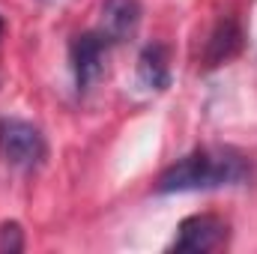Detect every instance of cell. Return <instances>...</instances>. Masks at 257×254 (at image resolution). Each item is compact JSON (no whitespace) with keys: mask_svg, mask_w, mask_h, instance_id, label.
Wrapping results in <instances>:
<instances>
[{"mask_svg":"<svg viewBox=\"0 0 257 254\" xmlns=\"http://www.w3.org/2000/svg\"><path fill=\"white\" fill-rule=\"evenodd\" d=\"M251 180V159L230 147H203L177 159L156 183V191H209L242 186Z\"/></svg>","mask_w":257,"mask_h":254,"instance_id":"cell-1","label":"cell"},{"mask_svg":"<svg viewBox=\"0 0 257 254\" xmlns=\"http://www.w3.org/2000/svg\"><path fill=\"white\" fill-rule=\"evenodd\" d=\"M48 147L42 132L27 123V120H15V117H3L0 120V156L21 171H30L36 165H42Z\"/></svg>","mask_w":257,"mask_h":254,"instance_id":"cell-2","label":"cell"},{"mask_svg":"<svg viewBox=\"0 0 257 254\" xmlns=\"http://www.w3.org/2000/svg\"><path fill=\"white\" fill-rule=\"evenodd\" d=\"M227 242V221L218 215H192L177 227V236L171 242V251H194V254H206V251H218Z\"/></svg>","mask_w":257,"mask_h":254,"instance_id":"cell-3","label":"cell"},{"mask_svg":"<svg viewBox=\"0 0 257 254\" xmlns=\"http://www.w3.org/2000/svg\"><path fill=\"white\" fill-rule=\"evenodd\" d=\"M111 48V39L99 30V33H84L72 42V72H75V84L78 90H87L105 69V54Z\"/></svg>","mask_w":257,"mask_h":254,"instance_id":"cell-4","label":"cell"},{"mask_svg":"<svg viewBox=\"0 0 257 254\" xmlns=\"http://www.w3.org/2000/svg\"><path fill=\"white\" fill-rule=\"evenodd\" d=\"M141 6L138 0H108L102 9V33L111 42H123L138 30Z\"/></svg>","mask_w":257,"mask_h":254,"instance_id":"cell-5","label":"cell"},{"mask_svg":"<svg viewBox=\"0 0 257 254\" xmlns=\"http://www.w3.org/2000/svg\"><path fill=\"white\" fill-rule=\"evenodd\" d=\"M138 78L147 90H165L171 75H168V51L162 45H147L141 60H138Z\"/></svg>","mask_w":257,"mask_h":254,"instance_id":"cell-6","label":"cell"},{"mask_svg":"<svg viewBox=\"0 0 257 254\" xmlns=\"http://www.w3.org/2000/svg\"><path fill=\"white\" fill-rule=\"evenodd\" d=\"M239 42H242V33L233 21H221L212 36H209V45H206V63L209 66H221L227 63L236 51H239Z\"/></svg>","mask_w":257,"mask_h":254,"instance_id":"cell-7","label":"cell"},{"mask_svg":"<svg viewBox=\"0 0 257 254\" xmlns=\"http://www.w3.org/2000/svg\"><path fill=\"white\" fill-rule=\"evenodd\" d=\"M24 248V233H21V227L15 224V221H6L3 227H0V251H21Z\"/></svg>","mask_w":257,"mask_h":254,"instance_id":"cell-8","label":"cell"},{"mask_svg":"<svg viewBox=\"0 0 257 254\" xmlns=\"http://www.w3.org/2000/svg\"><path fill=\"white\" fill-rule=\"evenodd\" d=\"M0 33H3V18H0Z\"/></svg>","mask_w":257,"mask_h":254,"instance_id":"cell-9","label":"cell"}]
</instances>
